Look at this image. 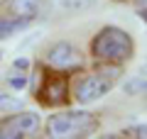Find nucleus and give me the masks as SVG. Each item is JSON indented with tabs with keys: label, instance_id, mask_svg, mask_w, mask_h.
I'll return each instance as SVG.
<instances>
[{
	"label": "nucleus",
	"instance_id": "nucleus-12",
	"mask_svg": "<svg viewBox=\"0 0 147 139\" xmlns=\"http://www.w3.org/2000/svg\"><path fill=\"white\" fill-rule=\"evenodd\" d=\"M142 20H145V22H147V10H142Z\"/></svg>",
	"mask_w": 147,
	"mask_h": 139
},
{
	"label": "nucleus",
	"instance_id": "nucleus-10",
	"mask_svg": "<svg viewBox=\"0 0 147 139\" xmlns=\"http://www.w3.org/2000/svg\"><path fill=\"white\" fill-rule=\"evenodd\" d=\"M0 110H22V100H15L10 95H0Z\"/></svg>",
	"mask_w": 147,
	"mask_h": 139
},
{
	"label": "nucleus",
	"instance_id": "nucleus-3",
	"mask_svg": "<svg viewBox=\"0 0 147 139\" xmlns=\"http://www.w3.org/2000/svg\"><path fill=\"white\" fill-rule=\"evenodd\" d=\"M39 127V115L34 112H17L0 122V139H27Z\"/></svg>",
	"mask_w": 147,
	"mask_h": 139
},
{
	"label": "nucleus",
	"instance_id": "nucleus-14",
	"mask_svg": "<svg viewBox=\"0 0 147 139\" xmlns=\"http://www.w3.org/2000/svg\"><path fill=\"white\" fill-rule=\"evenodd\" d=\"M49 139H52V137H49Z\"/></svg>",
	"mask_w": 147,
	"mask_h": 139
},
{
	"label": "nucleus",
	"instance_id": "nucleus-13",
	"mask_svg": "<svg viewBox=\"0 0 147 139\" xmlns=\"http://www.w3.org/2000/svg\"><path fill=\"white\" fill-rule=\"evenodd\" d=\"M0 3H3V0H0Z\"/></svg>",
	"mask_w": 147,
	"mask_h": 139
},
{
	"label": "nucleus",
	"instance_id": "nucleus-4",
	"mask_svg": "<svg viewBox=\"0 0 147 139\" xmlns=\"http://www.w3.org/2000/svg\"><path fill=\"white\" fill-rule=\"evenodd\" d=\"M113 88V76H105V73H93V76H86L79 81L76 86V100L84 105L100 100L105 93Z\"/></svg>",
	"mask_w": 147,
	"mask_h": 139
},
{
	"label": "nucleus",
	"instance_id": "nucleus-9",
	"mask_svg": "<svg viewBox=\"0 0 147 139\" xmlns=\"http://www.w3.org/2000/svg\"><path fill=\"white\" fill-rule=\"evenodd\" d=\"M96 0H59V5L64 7V10H69V12H81V10H86V7H91Z\"/></svg>",
	"mask_w": 147,
	"mask_h": 139
},
{
	"label": "nucleus",
	"instance_id": "nucleus-5",
	"mask_svg": "<svg viewBox=\"0 0 147 139\" xmlns=\"http://www.w3.org/2000/svg\"><path fill=\"white\" fill-rule=\"evenodd\" d=\"M81 61H84L81 54L71 44H66V41H59V44H54L47 51V63L54 66V68H61V71H66V68H79Z\"/></svg>",
	"mask_w": 147,
	"mask_h": 139
},
{
	"label": "nucleus",
	"instance_id": "nucleus-2",
	"mask_svg": "<svg viewBox=\"0 0 147 139\" xmlns=\"http://www.w3.org/2000/svg\"><path fill=\"white\" fill-rule=\"evenodd\" d=\"M96 129L98 117L91 112H61L47 122V134L52 139H84Z\"/></svg>",
	"mask_w": 147,
	"mask_h": 139
},
{
	"label": "nucleus",
	"instance_id": "nucleus-8",
	"mask_svg": "<svg viewBox=\"0 0 147 139\" xmlns=\"http://www.w3.org/2000/svg\"><path fill=\"white\" fill-rule=\"evenodd\" d=\"M27 17H10V20H7V17H3V20H0V39H5V37H10V34H15L17 29H22V27L27 25Z\"/></svg>",
	"mask_w": 147,
	"mask_h": 139
},
{
	"label": "nucleus",
	"instance_id": "nucleus-1",
	"mask_svg": "<svg viewBox=\"0 0 147 139\" xmlns=\"http://www.w3.org/2000/svg\"><path fill=\"white\" fill-rule=\"evenodd\" d=\"M132 37L120 27H103L91 41V56L108 63H123L132 59Z\"/></svg>",
	"mask_w": 147,
	"mask_h": 139
},
{
	"label": "nucleus",
	"instance_id": "nucleus-7",
	"mask_svg": "<svg viewBox=\"0 0 147 139\" xmlns=\"http://www.w3.org/2000/svg\"><path fill=\"white\" fill-rule=\"evenodd\" d=\"M44 7V0H12V12L27 20H34Z\"/></svg>",
	"mask_w": 147,
	"mask_h": 139
},
{
	"label": "nucleus",
	"instance_id": "nucleus-11",
	"mask_svg": "<svg viewBox=\"0 0 147 139\" xmlns=\"http://www.w3.org/2000/svg\"><path fill=\"white\" fill-rule=\"evenodd\" d=\"M98 139H123V137H120V134H100Z\"/></svg>",
	"mask_w": 147,
	"mask_h": 139
},
{
	"label": "nucleus",
	"instance_id": "nucleus-6",
	"mask_svg": "<svg viewBox=\"0 0 147 139\" xmlns=\"http://www.w3.org/2000/svg\"><path fill=\"white\" fill-rule=\"evenodd\" d=\"M69 95V83L59 73H49L44 78V86L39 88V100L44 105H61Z\"/></svg>",
	"mask_w": 147,
	"mask_h": 139
}]
</instances>
